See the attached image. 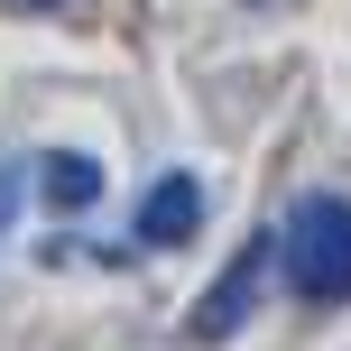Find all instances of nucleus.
<instances>
[{"instance_id": "1", "label": "nucleus", "mask_w": 351, "mask_h": 351, "mask_svg": "<svg viewBox=\"0 0 351 351\" xmlns=\"http://www.w3.org/2000/svg\"><path fill=\"white\" fill-rule=\"evenodd\" d=\"M278 259L305 305H351V194H296V213L278 222Z\"/></svg>"}, {"instance_id": "2", "label": "nucleus", "mask_w": 351, "mask_h": 351, "mask_svg": "<svg viewBox=\"0 0 351 351\" xmlns=\"http://www.w3.org/2000/svg\"><path fill=\"white\" fill-rule=\"evenodd\" d=\"M268 259H278V241H268V231L231 250V268L204 287V305L185 315V342H231V333H241V324H250V305H259V278H268Z\"/></svg>"}, {"instance_id": "3", "label": "nucleus", "mask_w": 351, "mask_h": 351, "mask_svg": "<svg viewBox=\"0 0 351 351\" xmlns=\"http://www.w3.org/2000/svg\"><path fill=\"white\" fill-rule=\"evenodd\" d=\"M194 231H204V185L176 167V176H158L139 194V250H185Z\"/></svg>"}, {"instance_id": "4", "label": "nucleus", "mask_w": 351, "mask_h": 351, "mask_svg": "<svg viewBox=\"0 0 351 351\" xmlns=\"http://www.w3.org/2000/svg\"><path fill=\"white\" fill-rule=\"evenodd\" d=\"M37 185H47V204L74 222V213H93V204H102V158H74V148H56V158L37 167Z\"/></svg>"}, {"instance_id": "5", "label": "nucleus", "mask_w": 351, "mask_h": 351, "mask_svg": "<svg viewBox=\"0 0 351 351\" xmlns=\"http://www.w3.org/2000/svg\"><path fill=\"white\" fill-rule=\"evenodd\" d=\"M19 194H28V158H0V231L19 222Z\"/></svg>"}, {"instance_id": "6", "label": "nucleus", "mask_w": 351, "mask_h": 351, "mask_svg": "<svg viewBox=\"0 0 351 351\" xmlns=\"http://www.w3.org/2000/svg\"><path fill=\"white\" fill-rule=\"evenodd\" d=\"M19 10H56V0H19Z\"/></svg>"}]
</instances>
